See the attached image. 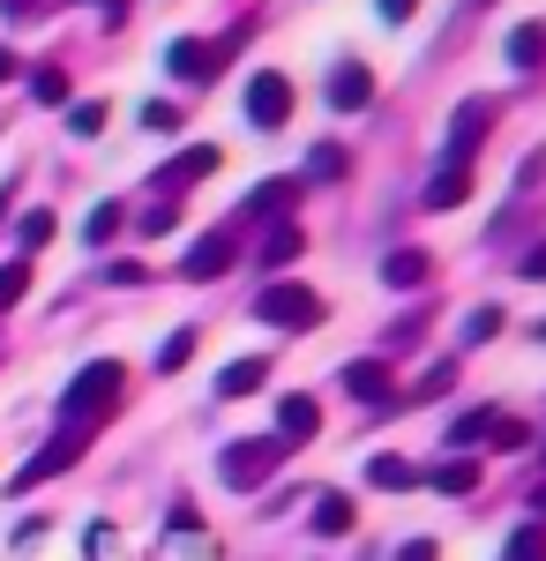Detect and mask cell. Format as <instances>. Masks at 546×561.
<instances>
[{
  "instance_id": "6da1fadb",
  "label": "cell",
  "mask_w": 546,
  "mask_h": 561,
  "mask_svg": "<svg viewBox=\"0 0 546 561\" xmlns=\"http://www.w3.org/2000/svg\"><path fill=\"white\" fill-rule=\"evenodd\" d=\"M121 397H127V367L121 359H90L83 375L60 389V434H83L90 442V427H105L121 412Z\"/></svg>"
},
{
  "instance_id": "7a4b0ae2",
  "label": "cell",
  "mask_w": 546,
  "mask_h": 561,
  "mask_svg": "<svg viewBox=\"0 0 546 561\" xmlns=\"http://www.w3.org/2000/svg\"><path fill=\"white\" fill-rule=\"evenodd\" d=\"M524 442H532V427H524V420H516V412H494V404H487V412H464L457 427H450V449H524Z\"/></svg>"
},
{
  "instance_id": "3957f363",
  "label": "cell",
  "mask_w": 546,
  "mask_h": 561,
  "mask_svg": "<svg viewBox=\"0 0 546 561\" xmlns=\"http://www.w3.org/2000/svg\"><path fill=\"white\" fill-rule=\"evenodd\" d=\"M254 314H262L270 330H315V322H322V300H315L307 285H262V293H254Z\"/></svg>"
},
{
  "instance_id": "277c9868",
  "label": "cell",
  "mask_w": 546,
  "mask_h": 561,
  "mask_svg": "<svg viewBox=\"0 0 546 561\" xmlns=\"http://www.w3.org/2000/svg\"><path fill=\"white\" fill-rule=\"evenodd\" d=\"M487 128H494V98H464L457 121H450V150H442V165H464V173H471V158H479Z\"/></svg>"
},
{
  "instance_id": "5b68a950",
  "label": "cell",
  "mask_w": 546,
  "mask_h": 561,
  "mask_svg": "<svg viewBox=\"0 0 546 561\" xmlns=\"http://www.w3.org/2000/svg\"><path fill=\"white\" fill-rule=\"evenodd\" d=\"M277 457H285V442L270 434V442H232L225 457H217V472L232 479V486H262V479L277 472Z\"/></svg>"
},
{
  "instance_id": "8992f818",
  "label": "cell",
  "mask_w": 546,
  "mask_h": 561,
  "mask_svg": "<svg viewBox=\"0 0 546 561\" xmlns=\"http://www.w3.org/2000/svg\"><path fill=\"white\" fill-rule=\"evenodd\" d=\"M83 449H90L83 434H53V442H45L38 457H31V465L15 472V494H31V486H45V479H60L68 465H76V457H83Z\"/></svg>"
},
{
  "instance_id": "52a82bcc",
  "label": "cell",
  "mask_w": 546,
  "mask_h": 561,
  "mask_svg": "<svg viewBox=\"0 0 546 561\" xmlns=\"http://www.w3.org/2000/svg\"><path fill=\"white\" fill-rule=\"evenodd\" d=\"M248 121L254 128H285V121H293V83L262 68V76L248 83Z\"/></svg>"
},
{
  "instance_id": "ba28073f",
  "label": "cell",
  "mask_w": 546,
  "mask_h": 561,
  "mask_svg": "<svg viewBox=\"0 0 546 561\" xmlns=\"http://www.w3.org/2000/svg\"><path fill=\"white\" fill-rule=\"evenodd\" d=\"M217 60H225V53H217V45H203V38H172V53H166V68L180 76V83H195V90L217 76Z\"/></svg>"
},
{
  "instance_id": "9c48e42d",
  "label": "cell",
  "mask_w": 546,
  "mask_h": 561,
  "mask_svg": "<svg viewBox=\"0 0 546 561\" xmlns=\"http://www.w3.org/2000/svg\"><path fill=\"white\" fill-rule=\"evenodd\" d=\"M315 434H322V404H315L307 389H299V397H285V404H277V442H285V449H299V442H315Z\"/></svg>"
},
{
  "instance_id": "30bf717a",
  "label": "cell",
  "mask_w": 546,
  "mask_h": 561,
  "mask_svg": "<svg viewBox=\"0 0 546 561\" xmlns=\"http://www.w3.org/2000/svg\"><path fill=\"white\" fill-rule=\"evenodd\" d=\"M203 173H217V150H211V142H195V150L166 158V165L150 173V187H158V195H172V187H187V180H203Z\"/></svg>"
},
{
  "instance_id": "8fae6325",
  "label": "cell",
  "mask_w": 546,
  "mask_h": 561,
  "mask_svg": "<svg viewBox=\"0 0 546 561\" xmlns=\"http://www.w3.org/2000/svg\"><path fill=\"white\" fill-rule=\"evenodd\" d=\"M330 105H337V113H367V105H375V76H367L360 60H337V76H330Z\"/></svg>"
},
{
  "instance_id": "7c38bea8",
  "label": "cell",
  "mask_w": 546,
  "mask_h": 561,
  "mask_svg": "<svg viewBox=\"0 0 546 561\" xmlns=\"http://www.w3.org/2000/svg\"><path fill=\"white\" fill-rule=\"evenodd\" d=\"M225 270H232V240H225V232L195 240V255L180 262V277H187V285H211V277H225Z\"/></svg>"
},
{
  "instance_id": "4fadbf2b",
  "label": "cell",
  "mask_w": 546,
  "mask_h": 561,
  "mask_svg": "<svg viewBox=\"0 0 546 561\" xmlns=\"http://www.w3.org/2000/svg\"><path fill=\"white\" fill-rule=\"evenodd\" d=\"M344 389H352L360 404H389V397H397V382H389L382 359H352V367H344Z\"/></svg>"
},
{
  "instance_id": "5bb4252c",
  "label": "cell",
  "mask_w": 546,
  "mask_h": 561,
  "mask_svg": "<svg viewBox=\"0 0 546 561\" xmlns=\"http://www.w3.org/2000/svg\"><path fill=\"white\" fill-rule=\"evenodd\" d=\"M426 277H434V255H420V248H397L382 262V285H397V293H420Z\"/></svg>"
},
{
  "instance_id": "9a60e30c",
  "label": "cell",
  "mask_w": 546,
  "mask_h": 561,
  "mask_svg": "<svg viewBox=\"0 0 546 561\" xmlns=\"http://www.w3.org/2000/svg\"><path fill=\"white\" fill-rule=\"evenodd\" d=\"M464 195H471V173L464 165H442V173L426 180V210H457Z\"/></svg>"
},
{
  "instance_id": "2e32d148",
  "label": "cell",
  "mask_w": 546,
  "mask_h": 561,
  "mask_svg": "<svg viewBox=\"0 0 546 561\" xmlns=\"http://www.w3.org/2000/svg\"><path fill=\"white\" fill-rule=\"evenodd\" d=\"M262 382H270V359H232V367L217 375V397H254Z\"/></svg>"
},
{
  "instance_id": "e0dca14e",
  "label": "cell",
  "mask_w": 546,
  "mask_h": 561,
  "mask_svg": "<svg viewBox=\"0 0 546 561\" xmlns=\"http://www.w3.org/2000/svg\"><path fill=\"white\" fill-rule=\"evenodd\" d=\"M315 531H322V539H344V531H352V502L330 494V486H315Z\"/></svg>"
},
{
  "instance_id": "ac0fdd59",
  "label": "cell",
  "mask_w": 546,
  "mask_h": 561,
  "mask_svg": "<svg viewBox=\"0 0 546 561\" xmlns=\"http://www.w3.org/2000/svg\"><path fill=\"white\" fill-rule=\"evenodd\" d=\"M546 60V31L539 23H516V31H509V68H539Z\"/></svg>"
},
{
  "instance_id": "d6986e66",
  "label": "cell",
  "mask_w": 546,
  "mask_h": 561,
  "mask_svg": "<svg viewBox=\"0 0 546 561\" xmlns=\"http://www.w3.org/2000/svg\"><path fill=\"white\" fill-rule=\"evenodd\" d=\"M293 210V180H262L248 195V217H285Z\"/></svg>"
},
{
  "instance_id": "ffe728a7",
  "label": "cell",
  "mask_w": 546,
  "mask_h": 561,
  "mask_svg": "<svg viewBox=\"0 0 546 561\" xmlns=\"http://www.w3.org/2000/svg\"><path fill=\"white\" fill-rule=\"evenodd\" d=\"M293 255H299V232H293V225H270V240H262V255H254V262H262V270H285Z\"/></svg>"
},
{
  "instance_id": "44dd1931",
  "label": "cell",
  "mask_w": 546,
  "mask_h": 561,
  "mask_svg": "<svg viewBox=\"0 0 546 561\" xmlns=\"http://www.w3.org/2000/svg\"><path fill=\"white\" fill-rule=\"evenodd\" d=\"M471 486H479V465H464V457L434 465V494H471Z\"/></svg>"
},
{
  "instance_id": "7402d4cb",
  "label": "cell",
  "mask_w": 546,
  "mask_h": 561,
  "mask_svg": "<svg viewBox=\"0 0 546 561\" xmlns=\"http://www.w3.org/2000/svg\"><path fill=\"white\" fill-rule=\"evenodd\" d=\"M367 479H375V486H389V494H397V486H412V465H405V457H367Z\"/></svg>"
},
{
  "instance_id": "603a6c76",
  "label": "cell",
  "mask_w": 546,
  "mask_h": 561,
  "mask_svg": "<svg viewBox=\"0 0 546 561\" xmlns=\"http://www.w3.org/2000/svg\"><path fill=\"white\" fill-rule=\"evenodd\" d=\"M121 203H98V210H90V225H83V240H90V248H105V240H113V232H121Z\"/></svg>"
},
{
  "instance_id": "cb8c5ba5",
  "label": "cell",
  "mask_w": 546,
  "mask_h": 561,
  "mask_svg": "<svg viewBox=\"0 0 546 561\" xmlns=\"http://www.w3.org/2000/svg\"><path fill=\"white\" fill-rule=\"evenodd\" d=\"M494 330H502V307H471L464 314V345H487Z\"/></svg>"
},
{
  "instance_id": "d4e9b609",
  "label": "cell",
  "mask_w": 546,
  "mask_h": 561,
  "mask_svg": "<svg viewBox=\"0 0 546 561\" xmlns=\"http://www.w3.org/2000/svg\"><path fill=\"white\" fill-rule=\"evenodd\" d=\"M23 293H31V270H23V262H0V314L23 300Z\"/></svg>"
},
{
  "instance_id": "484cf974",
  "label": "cell",
  "mask_w": 546,
  "mask_h": 561,
  "mask_svg": "<svg viewBox=\"0 0 546 561\" xmlns=\"http://www.w3.org/2000/svg\"><path fill=\"white\" fill-rule=\"evenodd\" d=\"M31 98H38V105H68V76H60V68H38V76H31Z\"/></svg>"
},
{
  "instance_id": "4316f807",
  "label": "cell",
  "mask_w": 546,
  "mask_h": 561,
  "mask_svg": "<svg viewBox=\"0 0 546 561\" xmlns=\"http://www.w3.org/2000/svg\"><path fill=\"white\" fill-rule=\"evenodd\" d=\"M187 359H195V330H172L166 345H158V367L172 375V367H187Z\"/></svg>"
},
{
  "instance_id": "83f0119b",
  "label": "cell",
  "mask_w": 546,
  "mask_h": 561,
  "mask_svg": "<svg viewBox=\"0 0 546 561\" xmlns=\"http://www.w3.org/2000/svg\"><path fill=\"white\" fill-rule=\"evenodd\" d=\"M509 561H546V524H524V531L509 539Z\"/></svg>"
},
{
  "instance_id": "f1b7e54d",
  "label": "cell",
  "mask_w": 546,
  "mask_h": 561,
  "mask_svg": "<svg viewBox=\"0 0 546 561\" xmlns=\"http://www.w3.org/2000/svg\"><path fill=\"white\" fill-rule=\"evenodd\" d=\"M450 389H457V359H434L420 375V397H450Z\"/></svg>"
},
{
  "instance_id": "f546056e",
  "label": "cell",
  "mask_w": 546,
  "mask_h": 561,
  "mask_svg": "<svg viewBox=\"0 0 546 561\" xmlns=\"http://www.w3.org/2000/svg\"><path fill=\"white\" fill-rule=\"evenodd\" d=\"M98 128H105V105H98V98L68 105V135H98Z\"/></svg>"
},
{
  "instance_id": "4dcf8cb0",
  "label": "cell",
  "mask_w": 546,
  "mask_h": 561,
  "mask_svg": "<svg viewBox=\"0 0 546 561\" xmlns=\"http://www.w3.org/2000/svg\"><path fill=\"white\" fill-rule=\"evenodd\" d=\"M307 173H315V180H344V150H337V142H322V150L307 158Z\"/></svg>"
},
{
  "instance_id": "1f68e13d",
  "label": "cell",
  "mask_w": 546,
  "mask_h": 561,
  "mask_svg": "<svg viewBox=\"0 0 546 561\" xmlns=\"http://www.w3.org/2000/svg\"><path fill=\"white\" fill-rule=\"evenodd\" d=\"M45 240H53V217L31 210V217H23V248H45Z\"/></svg>"
},
{
  "instance_id": "d6a6232c",
  "label": "cell",
  "mask_w": 546,
  "mask_h": 561,
  "mask_svg": "<svg viewBox=\"0 0 546 561\" xmlns=\"http://www.w3.org/2000/svg\"><path fill=\"white\" fill-rule=\"evenodd\" d=\"M516 277H532V285H546V240H539V248H532L524 262H516Z\"/></svg>"
},
{
  "instance_id": "836d02e7",
  "label": "cell",
  "mask_w": 546,
  "mask_h": 561,
  "mask_svg": "<svg viewBox=\"0 0 546 561\" xmlns=\"http://www.w3.org/2000/svg\"><path fill=\"white\" fill-rule=\"evenodd\" d=\"M397 561H434V539H412V547H397Z\"/></svg>"
},
{
  "instance_id": "e575fe53",
  "label": "cell",
  "mask_w": 546,
  "mask_h": 561,
  "mask_svg": "<svg viewBox=\"0 0 546 561\" xmlns=\"http://www.w3.org/2000/svg\"><path fill=\"white\" fill-rule=\"evenodd\" d=\"M412 8H420V0H382V15H389V23H405Z\"/></svg>"
},
{
  "instance_id": "d590c367",
  "label": "cell",
  "mask_w": 546,
  "mask_h": 561,
  "mask_svg": "<svg viewBox=\"0 0 546 561\" xmlns=\"http://www.w3.org/2000/svg\"><path fill=\"white\" fill-rule=\"evenodd\" d=\"M8 76H15V60H8V53H0V83H8Z\"/></svg>"
},
{
  "instance_id": "8d00e7d4",
  "label": "cell",
  "mask_w": 546,
  "mask_h": 561,
  "mask_svg": "<svg viewBox=\"0 0 546 561\" xmlns=\"http://www.w3.org/2000/svg\"><path fill=\"white\" fill-rule=\"evenodd\" d=\"M98 8H105V15H113V23H121V0H98Z\"/></svg>"
},
{
  "instance_id": "74e56055",
  "label": "cell",
  "mask_w": 546,
  "mask_h": 561,
  "mask_svg": "<svg viewBox=\"0 0 546 561\" xmlns=\"http://www.w3.org/2000/svg\"><path fill=\"white\" fill-rule=\"evenodd\" d=\"M532 510H539V517H546V486H539V494H532Z\"/></svg>"
}]
</instances>
